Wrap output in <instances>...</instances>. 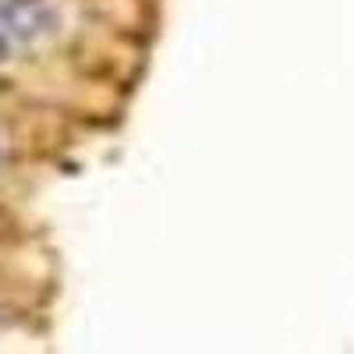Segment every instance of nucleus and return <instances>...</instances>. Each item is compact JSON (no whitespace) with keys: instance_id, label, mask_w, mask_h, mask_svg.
<instances>
[{"instance_id":"nucleus-1","label":"nucleus","mask_w":354,"mask_h":354,"mask_svg":"<svg viewBox=\"0 0 354 354\" xmlns=\"http://www.w3.org/2000/svg\"><path fill=\"white\" fill-rule=\"evenodd\" d=\"M0 25L11 36L32 43V39H43L57 28V11L46 0H0Z\"/></svg>"},{"instance_id":"nucleus-2","label":"nucleus","mask_w":354,"mask_h":354,"mask_svg":"<svg viewBox=\"0 0 354 354\" xmlns=\"http://www.w3.org/2000/svg\"><path fill=\"white\" fill-rule=\"evenodd\" d=\"M8 57V39H4V32H0V61Z\"/></svg>"}]
</instances>
